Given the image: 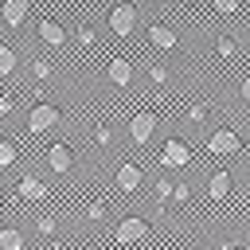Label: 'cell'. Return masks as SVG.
Returning a JSON list of instances; mask_svg holds the SVG:
<instances>
[{
	"instance_id": "52a82bcc",
	"label": "cell",
	"mask_w": 250,
	"mask_h": 250,
	"mask_svg": "<svg viewBox=\"0 0 250 250\" xmlns=\"http://www.w3.org/2000/svg\"><path fill=\"white\" fill-rule=\"evenodd\" d=\"M137 238H145V219H121L117 242H137Z\"/></svg>"
},
{
	"instance_id": "8fae6325",
	"label": "cell",
	"mask_w": 250,
	"mask_h": 250,
	"mask_svg": "<svg viewBox=\"0 0 250 250\" xmlns=\"http://www.w3.org/2000/svg\"><path fill=\"white\" fill-rule=\"evenodd\" d=\"M39 35H43V43H51V47H59L66 31H62V27L55 23V20H43V23H39Z\"/></svg>"
},
{
	"instance_id": "7a4b0ae2",
	"label": "cell",
	"mask_w": 250,
	"mask_h": 250,
	"mask_svg": "<svg viewBox=\"0 0 250 250\" xmlns=\"http://www.w3.org/2000/svg\"><path fill=\"white\" fill-rule=\"evenodd\" d=\"M133 23H137V12H133L129 4H117V8L109 12V27H113V35H129Z\"/></svg>"
},
{
	"instance_id": "484cf974",
	"label": "cell",
	"mask_w": 250,
	"mask_h": 250,
	"mask_svg": "<svg viewBox=\"0 0 250 250\" xmlns=\"http://www.w3.org/2000/svg\"><path fill=\"white\" fill-rule=\"evenodd\" d=\"M82 250H94V246H82Z\"/></svg>"
},
{
	"instance_id": "ac0fdd59",
	"label": "cell",
	"mask_w": 250,
	"mask_h": 250,
	"mask_svg": "<svg viewBox=\"0 0 250 250\" xmlns=\"http://www.w3.org/2000/svg\"><path fill=\"white\" fill-rule=\"evenodd\" d=\"M215 12L230 16V12H238V0H215Z\"/></svg>"
},
{
	"instance_id": "d6986e66",
	"label": "cell",
	"mask_w": 250,
	"mask_h": 250,
	"mask_svg": "<svg viewBox=\"0 0 250 250\" xmlns=\"http://www.w3.org/2000/svg\"><path fill=\"white\" fill-rule=\"evenodd\" d=\"M215 51H219V55H230V51H234V39H227V35H223V39L215 43Z\"/></svg>"
},
{
	"instance_id": "30bf717a",
	"label": "cell",
	"mask_w": 250,
	"mask_h": 250,
	"mask_svg": "<svg viewBox=\"0 0 250 250\" xmlns=\"http://www.w3.org/2000/svg\"><path fill=\"white\" fill-rule=\"evenodd\" d=\"M137 184H141V168H137V164H121V168H117V188H121V191H133Z\"/></svg>"
},
{
	"instance_id": "277c9868",
	"label": "cell",
	"mask_w": 250,
	"mask_h": 250,
	"mask_svg": "<svg viewBox=\"0 0 250 250\" xmlns=\"http://www.w3.org/2000/svg\"><path fill=\"white\" fill-rule=\"evenodd\" d=\"M152 129H156V117H152V113H137V117L129 121V133H133V141H141V145L152 137Z\"/></svg>"
},
{
	"instance_id": "5b68a950",
	"label": "cell",
	"mask_w": 250,
	"mask_h": 250,
	"mask_svg": "<svg viewBox=\"0 0 250 250\" xmlns=\"http://www.w3.org/2000/svg\"><path fill=\"white\" fill-rule=\"evenodd\" d=\"M160 160H164L168 168H184V164H188V145H184V141H168L164 152H160Z\"/></svg>"
},
{
	"instance_id": "cb8c5ba5",
	"label": "cell",
	"mask_w": 250,
	"mask_h": 250,
	"mask_svg": "<svg viewBox=\"0 0 250 250\" xmlns=\"http://www.w3.org/2000/svg\"><path fill=\"white\" fill-rule=\"evenodd\" d=\"M156 195H164V199H168V195H172V184H168V180H156Z\"/></svg>"
},
{
	"instance_id": "2e32d148",
	"label": "cell",
	"mask_w": 250,
	"mask_h": 250,
	"mask_svg": "<svg viewBox=\"0 0 250 250\" xmlns=\"http://www.w3.org/2000/svg\"><path fill=\"white\" fill-rule=\"evenodd\" d=\"M12 70H16V51L0 47V74H12Z\"/></svg>"
},
{
	"instance_id": "44dd1931",
	"label": "cell",
	"mask_w": 250,
	"mask_h": 250,
	"mask_svg": "<svg viewBox=\"0 0 250 250\" xmlns=\"http://www.w3.org/2000/svg\"><path fill=\"white\" fill-rule=\"evenodd\" d=\"M39 234H55V219H51V215L39 219Z\"/></svg>"
},
{
	"instance_id": "3957f363",
	"label": "cell",
	"mask_w": 250,
	"mask_h": 250,
	"mask_svg": "<svg viewBox=\"0 0 250 250\" xmlns=\"http://www.w3.org/2000/svg\"><path fill=\"white\" fill-rule=\"evenodd\" d=\"M59 121V109L55 105H35L31 113H27V125H31V133H43V129H51Z\"/></svg>"
},
{
	"instance_id": "d4e9b609",
	"label": "cell",
	"mask_w": 250,
	"mask_h": 250,
	"mask_svg": "<svg viewBox=\"0 0 250 250\" xmlns=\"http://www.w3.org/2000/svg\"><path fill=\"white\" fill-rule=\"evenodd\" d=\"M94 141H98V145H109V129H105V125H102V129H98V133H94Z\"/></svg>"
},
{
	"instance_id": "5bb4252c",
	"label": "cell",
	"mask_w": 250,
	"mask_h": 250,
	"mask_svg": "<svg viewBox=\"0 0 250 250\" xmlns=\"http://www.w3.org/2000/svg\"><path fill=\"white\" fill-rule=\"evenodd\" d=\"M0 250H23V234L16 227H4L0 230Z\"/></svg>"
},
{
	"instance_id": "7402d4cb",
	"label": "cell",
	"mask_w": 250,
	"mask_h": 250,
	"mask_svg": "<svg viewBox=\"0 0 250 250\" xmlns=\"http://www.w3.org/2000/svg\"><path fill=\"white\" fill-rule=\"evenodd\" d=\"M78 43L90 47V43H94V31H90V27H78Z\"/></svg>"
},
{
	"instance_id": "6da1fadb",
	"label": "cell",
	"mask_w": 250,
	"mask_h": 250,
	"mask_svg": "<svg viewBox=\"0 0 250 250\" xmlns=\"http://www.w3.org/2000/svg\"><path fill=\"white\" fill-rule=\"evenodd\" d=\"M207 148H211L215 156H230V152H238V133H234V129H219V133H211Z\"/></svg>"
},
{
	"instance_id": "e0dca14e",
	"label": "cell",
	"mask_w": 250,
	"mask_h": 250,
	"mask_svg": "<svg viewBox=\"0 0 250 250\" xmlns=\"http://www.w3.org/2000/svg\"><path fill=\"white\" fill-rule=\"evenodd\" d=\"M8 164H16V145L0 141V168H8Z\"/></svg>"
},
{
	"instance_id": "7c38bea8",
	"label": "cell",
	"mask_w": 250,
	"mask_h": 250,
	"mask_svg": "<svg viewBox=\"0 0 250 250\" xmlns=\"http://www.w3.org/2000/svg\"><path fill=\"white\" fill-rule=\"evenodd\" d=\"M20 195H23V199H43L47 188H43L35 176H23V180H20Z\"/></svg>"
},
{
	"instance_id": "603a6c76",
	"label": "cell",
	"mask_w": 250,
	"mask_h": 250,
	"mask_svg": "<svg viewBox=\"0 0 250 250\" xmlns=\"http://www.w3.org/2000/svg\"><path fill=\"white\" fill-rule=\"evenodd\" d=\"M152 82H168V70L160 62H152Z\"/></svg>"
},
{
	"instance_id": "8992f818",
	"label": "cell",
	"mask_w": 250,
	"mask_h": 250,
	"mask_svg": "<svg viewBox=\"0 0 250 250\" xmlns=\"http://www.w3.org/2000/svg\"><path fill=\"white\" fill-rule=\"evenodd\" d=\"M47 164H51L55 172H70V164H74V152H70L66 145H51V148H47Z\"/></svg>"
},
{
	"instance_id": "4fadbf2b",
	"label": "cell",
	"mask_w": 250,
	"mask_h": 250,
	"mask_svg": "<svg viewBox=\"0 0 250 250\" xmlns=\"http://www.w3.org/2000/svg\"><path fill=\"white\" fill-rule=\"evenodd\" d=\"M207 191H211V199H223V195L230 191V176H227V172H215V176L207 180Z\"/></svg>"
},
{
	"instance_id": "9c48e42d",
	"label": "cell",
	"mask_w": 250,
	"mask_h": 250,
	"mask_svg": "<svg viewBox=\"0 0 250 250\" xmlns=\"http://www.w3.org/2000/svg\"><path fill=\"white\" fill-rule=\"evenodd\" d=\"M109 78H113L117 86H129V78H133V62H129V59H109Z\"/></svg>"
},
{
	"instance_id": "9a60e30c",
	"label": "cell",
	"mask_w": 250,
	"mask_h": 250,
	"mask_svg": "<svg viewBox=\"0 0 250 250\" xmlns=\"http://www.w3.org/2000/svg\"><path fill=\"white\" fill-rule=\"evenodd\" d=\"M23 16H27V4L23 0H8L4 4V20L8 23H23Z\"/></svg>"
},
{
	"instance_id": "ffe728a7",
	"label": "cell",
	"mask_w": 250,
	"mask_h": 250,
	"mask_svg": "<svg viewBox=\"0 0 250 250\" xmlns=\"http://www.w3.org/2000/svg\"><path fill=\"white\" fill-rule=\"evenodd\" d=\"M31 70H35V78H51V62H31Z\"/></svg>"
},
{
	"instance_id": "ba28073f",
	"label": "cell",
	"mask_w": 250,
	"mask_h": 250,
	"mask_svg": "<svg viewBox=\"0 0 250 250\" xmlns=\"http://www.w3.org/2000/svg\"><path fill=\"white\" fill-rule=\"evenodd\" d=\"M152 47H160V51H168V47H176V31L168 27V23H152Z\"/></svg>"
}]
</instances>
